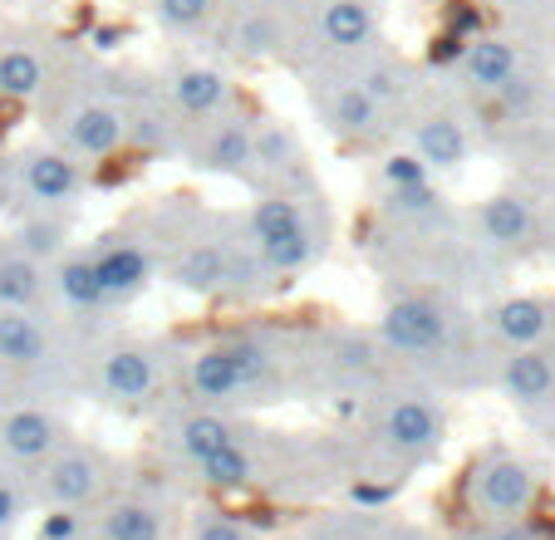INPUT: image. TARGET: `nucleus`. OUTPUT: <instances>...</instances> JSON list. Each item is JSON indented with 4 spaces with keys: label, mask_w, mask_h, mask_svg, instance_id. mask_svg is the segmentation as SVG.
<instances>
[{
    "label": "nucleus",
    "mask_w": 555,
    "mask_h": 540,
    "mask_svg": "<svg viewBox=\"0 0 555 540\" xmlns=\"http://www.w3.org/2000/svg\"><path fill=\"white\" fill-rule=\"evenodd\" d=\"M236 227H242L246 246L285 285H295L314 266H325L330 250H335V202H330L320 177L300 172L285 177V182L251 188L246 211H236Z\"/></svg>",
    "instance_id": "3"
},
{
    "label": "nucleus",
    "mask_w": 555,
    "mask_h": 540,
    "mask_svg": "<svg viewBox=\"0 0 555 540\" xmlns=\"http://www.w3.org/2000/svg\"><path fill=\"white\" fill-rule=\"evenodd\" d=\"M79 50L69 35L44 21H11L0 25V104L40 108L44 94L74 69Z\"/></svg>",
    "instance_id": "13"
},
{
    "label": "nucleus",
    "mask_w": 555,
    "mask_h": 540,
    "mask_svg": "<svg viewBox=\"0 0 555 540\" xmlns=\"http://www.w3.org/2000/svg\"><path fill=\"white\" fill-rule=\"evenodd\" d=\"M227 0H143V15L163 40L178 44H211Z\"/></svg>",
    "instance_id": "29"
},
{
    "label": "nucleus",
    "mask_w": 555,
    "mask_h": 540,
    "mask_svg": "<svg viewBox=\"0 0 555 540\" xmlns=\"http://www.w3.org/2000/svg\"><path fill=\"white\" fill-rule=\"evenodd\" d=\"M246 417L231 413V408H202V403H182V398H172V408H163L157 413V442L168 447L178 462H202L211 458V452H221V447H231L236 437L246 433Z\"/></svg>",
    "instance_id": "22"
},
{
    "label": "nucleus",
    "mask_w": 555,
    "mask_h": 540,
    "mask_svg": "<svg viewBox=\"0 0 555 540\" xmlns=\"http://www.w3.org/2000/svg\"><path fill=\"white\" fill-rule=\"evenodd\" d=\"M192 540H251V530H246V520H236L231 511H197V520H192Z\"/></svg>",
    "instance_id": "33"
},
{
    "label": "nucleus",
    "mask_w": 555,
    "mask_h": 540,
    "mask_svg": "<svg viewBox=\"0 0 555 540\" xmlns=\"http://www.w3.org/2000/svg\"><path fill=\"white\" fill-rule=\"evenodd\" d=\"M388 374H393V364H388L374 324H305V398H330V403L359 408Z\"/></svg>",
    "instance_id": "7"
},
{
    "label": "nucleus",
    "mask_w": 555,
    "mask_h": 540,
    "mask_svg": "<svg viewBox=\"0 0 555 540\" xmlns=\"http://www.w3.org/2000/svg\"><path fill=\"white\" fill-rule=\"evenodd\" d=\"M482 5H492V11H521V5H531V0H482Z\"/></svg>",
    "instance_id": "37"
},
{
    "label": "nucleus",
    "mask_w": 555,
    "mask_h": 540,
    "mask_svg": "<svg viewBox=\"0 0 555 540\" xmlns=\"http://www.w3.org/2000/svg\"><path fill=\"white\" fill-rule=\"evenodd\" d=\"M418 182H438L418 157L409 153L403 143H388L378 153V167H374V192H393V188H418Z\"/></svg>",
    "instance_id": "32"
},
{
    "label": "nucleus",
    "mask_w": 555,
    "mask_h": 540,
    "mask_svg": "<svg viewBox=\"0 0 555 540\" xmlns=\"http://www.w3.org/2000/svg\"><path fill=\"white\" fill-rule=\"evenodd\" d=\"M467 540H492V536H467Z\"/></svg>",
    "instance_id": "39"
},
{
    "label": "nucleus",
    "mask_w": 555,
    "mask_h": 540,
    "mask_svg": "<svg viewBox=\"0 0 555 540\" xmlns=\"http://www.w3.org/2000/svg\"><path fill=\"white\" fill-rule=\"evenodd\" d=\"M467 501L487 520H512L535 506V472L516 452H482L467 467Z\"/></svg>",
    "instance_id": "24"
},
{
    "label": "nucleus",
    "mask_w": 555,
    "mask_h": 540,
    "mask_svg": "<svg viewBox=\"0 0 555 540\" xmlns=\"http://www.w3.org/2000/svg\"><path fill=\"white\" fill-rule=\"evenodd\" d=\"M531 69H535L531 50H526L516 35L472 30L467 40L452 50V64L442 79H448L472 108H482V104H492V99H502L512 83H521Z\"/></svg>",
    "instance_id": "16"
},
{
    "label": "nucleus",
    "mask_w": 555,
    "mask_h": 540,
    "mask_svg": "<svg viewBox=\"0 0 555 540\" xmlns=\"http://www.w3.org/2000/svg\"><path fill=\"white\" fill-rule=\"evenodd\" d=\"M94 188V167L69 157L50 138L11 147V188H5V217L11 211H79Z\"/></svg>",
    "instance_id": "15"
},
{
    "label": "nucleus",
    "mask_w": 555,
    "mask_h": 540,
    "mask_svg": "<svg viewBox=\"0 0 555 540\" xmlns=\"http://www.w3.org/2000/svg\"><path fill=\"white\" fill-rule=\"evenodd\" d=\"M487 388L521 413L555 403V349H506L487 364Z\"/></svg>",
    "instance_id": "25"
},
{
    "label": "nucleus",
    "mask_w": 555,
    "mask_h": 540,
    "mask_svg": "<svg viewBox=\"0 0 555 540\" xmlns=\"http://www.w3.org/2000/svg\"><path fill=\"white\" fill-rule=\"evenodd\" d=\"M25 472H0V536H5V530L15 526V520L25 516Z\"/></svg>",
    "instance_id": "34"
},
{
    "label": "nucleus",
    "mask_w": 555,
    "mask_h": 540,
    "mask_svg": "<svg viewBox=\"0 0 555 540\" xmlns=\"http://www.w3.org/2000/svg\"><path fill=\"white\" fill-rule=\"evenodd\" d=\"M99 540H163V506L147 497H114L99 516Z\"/></svg>",
    "instance_id": "31"
},
{
    "label": "nucleus",
    "mask_w": 555,
    "mask_h": 540,
    "mask_svg": "<svg viewBox=\"0 0 555 540\" xmlns=\"http://www.w3.org/2000/svg\"><path fill=\"white\" fill-rule=\"evenodd\" d=\"M50 314L69 330L74 344L94 339V334L124 324V314L114 310V300L104 295L94 275V260H89L85 246L64 250L60 260H50Z\"/></svg>",
    "instance_id": "18"
},
{
    "label": "nucleus",
    "mask_w": 555,
    "mask_h": 540,
    "mask_svg": "<svg viewBox=\"0 0 555 540\" xmlns=\"http://www.w3.org/2000/svg\"><path fill=\"white\" fill-rule=\"evenodd\" d=\"M128 83L133 64H104L79 54L74 69L40 104V138L60 143L85 167H108L128 157Z\"/></svg>",
    "instance_id": "2"
},
{
    "label": "nucleus",
    "mask_w": 555,
    "mask_h": 540,
    "mask_svg": "<svg viewBox=\"0 0 555 540\" xmlns=\"http://www.w3.org/2000/svg\"><path fill=\"white\" fill-rule=\"evenodd\" d=\"M545 236H555V202L545 207Z\"/></svg>",
    "instance_id": "38"
},
{
    "label": "nucleus",
    "mask_w": 555,
    "mask_h": 540,
    "mask_svg": "<svg viewBox=\"0 0 555 540\" xmlns=\"http://www.w3.org/2000/svg\"><path fill=\"white\" fill-rule=\"evenodd\" d=\"M168 227H172V197L163 207L133 211V217L114 221L108 231H99L94 241H85L94 275L104 285V295L114 300V310H133L157 281H163V256H168Z\"/></svg>",
    "instance_id": "9"
},
{
    "label": "nucleus",
    "mask_w": 555,
    "mask_h": 540,
    "mask_svg": "<svg viewBox=\"0 0 555 540\" xmlns=\"http://www.w3.org/2000/svg\"><path fill=\"white\" fill-rule=\"evenodd\" d=\"M25 477H35V491H40V501L50 511L54 506L60 511H85L108 491V481H114V462H108V452L99 442L69 433L50 458H44L35 472H25Z\"/></svg>",
    "instance_id": "19"
},
{
    "label": "nucleus",
    "mask_w": 555,
    "mask_h": 540,
    "mask_svg": "<svg viewBox=\"0 0 555 540\" xmlns=\"http://www.w3.org/2000/svg\"><path fill=\"white\" fill-rule=\"evenodd\" d=\"M79 344L54 314L0 305V408L25 398H74Z\"/></svg>",
    "instance_id": "6"
},
{
    "label": "nucleus",
    "mask_w": 555,
    "mask_h": 540,
    "mask_svg": "<svg viewBox=\"0 0 555 540\" xmlns=\"http://www.w3.org/2000/svg\"><path fill=\"white\" fill-rule=\"evenodd\" d=\"M251 188H266V182H285V177L314 172L310 167V143L305 133L281 114H261L256 108V133H251ZM246 188V192H251Z\"/></svg>",
    "instance_id": "26"
},
{
    "label": "nucleus",
    "mask_w": 555,
    "mask_h": 540,
    "mask_svg": "<svg viewBox=\"0 0 555 540\" xmlns=\"http://www.w3.org/2000/svg\"><path fill=\"white\" fill-rule=\"evenodd\" d=\"M74 536H79V516L54 506L50 516H44V526H40V540H74Z\"/></svg>",
    "instance_id": "35"
},
{
    "label": "nucleus",
    "mask_w": 555,
    "mask_h": 540,
    "mask_svg": "<svg viewBox=\"0 0 555 540\" xmlns=\"http://www.w3.org/2000/svg\"><path fill=\"white\" fill-rule=\"evenodd\" d=\"M69 433L74 427H69V417H64L60 398L5 403L0 408V462L11 472H35Z\"/></svg>",
    "instance_id": "21"
},
{
    "label": "nucleus",
    "mask_w": 555,
    "mask_h": 540,
    "mask_svg": "<svg viewBox=\"0 0 555 540\" xmlns=\"http://www.w3.org/2000/svg\"><path fill=\"white\" fill-rule=\"evenodd\" d=\"M388 40L384 0H291V54L285 69L305 74L345 64Z\"/></svg>",
    "instance_id": "10"
},
{
    "label": "nucleus",
    "mask_w": 555,
    "mask_h": 540,
    "mask_svg": "<svg viewBox=\"0 0 555 540\" xmlns=\"http://www.w3.org/2000/svg\"><path fill=\"white\" fill-rule=\"evenodd\" d=\"M364 442L393 467H423L448 447V394L413 374H393L359 403Z\"/></svg>",
    "instance_id": "5"
},
{
    "label": "nucleus",
    "mask_w": 555,
    "mask_h": 540,
    "mask_svg": "<svg viewBox=\"0 0 555 540\" xmlns=\"http://www.w3.org/2000/svg\"><path fill=\"white\" fill-rule=\"evenodd\" d=\"M138 5H143V0H138Z\"/></svg>",
    "instance_id": "40"
},
{
    "label": "nucleus",
    "mask_w": 555,
    "mask_h": 540,
    "mask_svg": "<svg viewBox=\"0 0 555 540\" xmlns=\"http://www.w3.org/2000/svg\"><path fill=\"white\" fill-rule=\"evenodd\" d=\"M393 143H403L433 177H457L477 157V114L448 79H428L413 89V99L393 114Z\"/></svg>",
    "instance_id": "8"
},
{
    "label": "nucleus",
    "mask_w": 555,
    "mask_h": 540,
    "mask_svg": "<svg viewBox=\"0 0 555 540\" xmlns=\"http://www.w3.org/2000/svg\"><path fill=\"white\" fill-rule=\"evenodd\" d=\"M153 83L188 128L207 124V118H221V114H236V108H251L242 79L221 60H202V54H182V60L157 64Z\"/></svg>",
    "instance_id": "17"
},
{
    "label": "nucleus",
    "mask_w": 555,
    "mask_h": 540,
    "mask_svg": "<svg viewBox=\"0 0 555 540\" xmlns=\"http://www.w3.org/2000/svg\"><path fill=\"white\" fill-rule=\"evenodd\" d=\"M339 69H345L364 94H374L384 108H393V114L409 104L413 89L423 83V69L399 50V44H388V40L374 44V50H364V54H354V60H345Z\"/></svg>",
    "instance_id": "27"
},
{
    "label": "nucleus",
    "mask_w": 555,
    "mask_h": 540,
    "mask_svg": "<svg viewBox=\"0 0 555 540\" xmlns=\"http://www.w3.org/2000/svg\"><path fill=\"white\" fill-rule=\"evenodd\" d=\"M310 108L330 138L349 153H384L393 143V108H384L374 94H364L339 64H320V69L300 74Z\"/></svg>",
    "instance_id": "14"
},
{
    "label": "nucleus",
    "mask_w": 555,
    "mask_h": 540,
    "mask_svg": "<svg viewBox=\"0 0 555 540\" xmlns=\"http://www.w3.org/2000/svg\"><path fill=\"white\" fill-rule=\"evenodd\" d=\"M5 236H11L25 256L50 266V260H60L64 250L79 246V211H11Z\"/></svg>",
    "instance_id": "28"
},
{
    "label": "nucleus",
    "mask_w": 555,
    "mask_h": 540,
    "mask_svg": "<svg viewBox=\"0 0 555 540\" xmlns=\"http://www.w3.org/2000/svg\"><path fill=\"white\" fill-rule=\"evenodd\" d=\"M251 133H256V108H236V114L192 124L188 138H182L178 163L202 177H217V182H242V188H251V172H256Z\"/></svg>",
    "instance_id": "20"
},
{
    "label": "nucleus",
    "mask_w": 555,
    "mask_h": 540,
    "mask_svg": "<svg viewBox=\"0 0 555 540\" xmlns=\"http://www.w3.org/2000/svg\"><path fill=\"white\" fill-rule=\"evenodd\" d=\"M192 477H197L207 491H251L256 481H261V433L246 427L231 447L192 462Z\"/></svg>",
    "instance_id": "30"
},
{
    "label": "nucleus",
    "mask_w": 555,
    "mask_h": 540,
    "mask_svg": "<svg viewBox=\"0 0 555 540\" xmlns=\"http://www.w3.org/2000/svg\"><path fill=\"white\" fill-rule=\"evenodd\" d=\"M477 339L487 353L506 349H555V300L551 295H502L477 310Z\"/></svg>",
    "instance_id": "23"
},
{
    "label": "nucleus",
    "mask_w": 555,
    "mask_h": 540,
    "mask_svg": "<svg viewBox=\"0 0 555 540\" xmlns=\"http://www.w3.org/2000/svg\"><path fill=\"white\" fill-rule=\"evenodd\" d=\"M462 236H467V250L482 275L535 256L551 241L545 236V207L521 188H496L477 207L462 211Z\"/></svg>",
    "instance_id": "12"
},
{
    "label": "nucleus",
    "mask_w": 555,
    "mask_h": 540,
    "mask_svg": "<svg viewBox=\"0 0 555 540\" xmlns=\"http://www.w3.org/2000/svg\"><path fill=\"white\" fill-rule=\"evenodd\" d=\"M172 378H178V339L114 324L79 344L74 394L104 403L108 413L143 417L172 403Z\"/></svg>",
    "instance_id": "4"
},
{
    "label": "nucleus",
    "mask_w": 555,
    "mask_h": 540,
    "mask_svg": "<svg viewBox=\"0 0 555 540\" xmlns=\"http://www.w3.org/2000/svg\"><path fill=\"white\" fill-rule=\"evenodd\" d=\"M5 188H11V143L0 138V207H5Z\"/></svg>",
    "instance_id": "36"
},
{
    "label": "nucleus",
    "mask_w": 555,
    "mask_h": 540,
    "mask_svg": "<svg viewBox=\"0 0 555 540\" xmlns=\"http://www.w3.org/2000/svg\"><path fill=\"white\" fill-rule=\"evenodd\" d=\"M388 364L423 384L457 394V388H487L492 353L477 339V314L467 295L448 285H388L384 310L374 320Z\"/></svg>",
    "instance_id": "1"
},
{
    "label": "nucleus",
    "mask_w": 555,
    "mask_h": 540,
    "mask_svg": "<svg viewBox=\"0 0 555 540\" xmlns=\"http://www.w3.org/2000/svg\"><path fill=\"white\" fill-rule=\"evenodd\" d=\"M231 250H236V211H207L192 197H172L168 256H163V281L172 291L188 300H217Z\"/></svg>",
    "instance_id": "11"
}]
</instances>
